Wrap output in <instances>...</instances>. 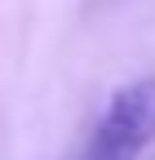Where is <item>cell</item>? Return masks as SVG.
Listing matches in <instances>:
<instances>
[{
  "mask_svg": "<svg viewBox=\"0 0 155 160\" xmlns=\"http://www.w3.org/2000/svg\"><path fill=\"white\" fill-rule=\"evenodd\" d=\"M151 142H155V76H142L111 93L89 160H138Z\"/></svg>",
  "mask_w": 155,
  "mask_h": 160,
  "instance_id": "1",
  "label": "cell"
}]
</instances>
